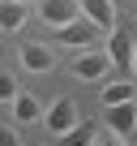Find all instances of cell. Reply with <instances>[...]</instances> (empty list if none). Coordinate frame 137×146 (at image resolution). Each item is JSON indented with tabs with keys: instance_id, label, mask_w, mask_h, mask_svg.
Returning a JSON list of instances; mask_svg holds the SVG:
<instances>
[{
	"instance_id": "cell-1",
	"label": "cell",
	"mask_w": 137,
	"mask_h": 146,
	"mask_svg": "<svg viewBox=\"0 0 137 146\" xmlns=\"http://www.w3.org/2000/svg\"><path fill=\"white\" fill-rule=\"evenodd\" d=\"M107 60H111V69H120V78H133V69H137V60H133V30L128 26H111L107 30Z\"/></svg>"
},
{
	"instance_id": "cell-2",
	"label": "cell",
	"mask_w": 137,
	"mask_h": 146,
	"mask_svg": "<svg viewBox=\"0 0 137 146\" xmlns=\"http://www.w3.org/2000/svg\"><path fill=\"white\" fill-rule=\"evenodd\" d=\"M68 73L82 78V82H103L107 73H111V60H107V52H99V47H82L77 56H68Z\"/></svg>"
},
{
	"instance_id": "cell-3",
	"label": "cell",
	"mask_w": 137,
	"mask_h": 146,
	"mask_svg": "<svg viewBox=\"0 0 137 146\" xmlns=\"http://www.w3.org/2000/svg\"><path fill=\"white\" fill-rule=\"evenodd\" d=\"M103 125H107L120 142H128L133 129H137V103H133V99H124V103H107V108H103Z\"/></svg>"
},
{
	"instance_id": "cell-4",
	"label": "cell",
	"mask_w": 137,
	"mask_h": 146,
	"mask_svg": "<svg viewBox=\"0 0 137 146\" xmlns=\"http://www.w3.org/2000/svg\"><path fill=\"white\" fill-rule=\"evenodd\" d=\"M51 35H56L64 47H90V43L99 39V26H90V22L77 13L73 22H64V26H51Z\"/></svg>"
},
{
	"instance_id": "cell-5",
	"label": "cell",
	"mask_w": 137,
	"mask_h": 146,
	"mask_svg": "<svg viewBox=\"0 0 137 146\" xmlns=\"http://www.w3.org/2000/svg\"><path fill=\"white\" fill-rule=\"evenodd\" d=\"M17 60H22L26 73H51L56 69V52L47 43H22L17 47Z\"/></svg>"
},
{
	"instance_id": "cell-6",
	"label": "cell",
	"mask_w": 137,
	"mask_h": 146,
	"mask_svg": "<svg viewBox=\"0 0 137 146\" xmlns=\"http://www.w3.org/2000/svg\"><path fill=\"white\" fill-rule=\"evenodd\" d=\"M77 13L90 26H99V35H107L116 26V5H111V0H77Z\"/></svg>"
},
{
	"instance_id": "cell-7",
	"label": "cell",
	"mask_w": 137,
	"mask_h": 146,
	"mask_svg": "<svg viewBox=\"0 0 137 146\" xmlns=\"http://www.w3.org/2000/svg\"><path fill=\"white\" fill-rule=\"evenodd\" d=\"M43 120H47V129H51V137H60V133H64L68 125L77 120V103L68 99V95H60V99H56V103H51V108L43 112Z\"/></svg>"
},
{
	"instance_id": "cell-8",
	"label": "cell",
	"mask_w": 137,
	"mask_h": 146,
	"mask_svg": "<svg viewBox=\"0 0 137 146\" xmlns=\"http://www.w3.org/2000/svg\"><path fill=\"white\" fill-rule=\"evenodd\" d=\"M9 103H13V120H17V125H34V120H43V99H39V95L17 90Z\"/></svg>"
},
{
	"instance_id": "cell-9",
	"label": "cell",
	"mask_w": 137,
	"mask_h": 146,
	"mask_svg": "<svg viewBox=\"0 0 137 146\" xmlns=\"http://www.w3.org/2000/svg\"><path fill=\"white\" fill-rule=\"evenodd\" d=\"M39 17H43V26H64L77 17V0H43Z\"/></svg>"
},
{
	"instance_id": "cell-10",
	"label": "cell",
	"mask_w": 137,
	"mask_h": 146,
	"mask_svg": "<svg viewBox=\"0 0 137 146\" xmlns=\"http://www.w3.org/2000/svg\"><path fill=\"white\" fill-rule=\"evenodd\" d=\"M26 13H30V5H22V0H0V30L17 35L22 22H26Z\"/></svg>"
},
{
	"instance_id": "cell-11",
	"label": "cell",
	"mask_w": 137,
	"mask_h": 146,
	"mask_svg": "<svg viewBox=\"0 0 137 146\" xmlns=\"http://www.w3.org/2000/svg\"><path fill=\"white\" fill-rule=\"evenodd\" d=\"M103 82H107V78H103ZM133 95H137L133 78H116V82H107V86H103V95H99V99H103V108H107V103H124V99H133Z\"/></svg>"
},
{
	"instance_id": "cell-12",
	"label": "cell",
	"mask_w": 137,
	"mask_h": 146,
	"mask_svg": "<svg viewBox=\"0 0 137 146\" xmlns=\"http://www.w3.org/2000/svg\"><path fill=\"white\" fill-rule=\"evenodd\" d=\"M17 95V82H13V73H5V69H0V103H9Z\"/></svg>"
},
{
	"instance_id": "cell-13",
	"label": "cell",
	"mask_w": 137,
	"mask_h": 146,
	"mask_svg": "<svg viewBox=\"0 0 137 146\" xmlns=\"http://www.w3.org/2000/svg\"><path fill=\"white\" fill-rule=\"evenodd\" d=\"M13 142H17V133H13V129H5V125H0V146H13Z\"/></svg>"
},
{
	"instance_id": "cell-14",
	"label": "cell",
	"mask_w": 137,
	"mask_h": 146,
	"mask_svg": "<svg viewBox=\"0 0 137 146\" xmlns=\"http://www.w3.org/2000/svg\"><path fill=\"white\" fill-rule=\"evenodd\" d=\"M22 5H34V0H22Z\"/></svg>"
}]
</instances>
